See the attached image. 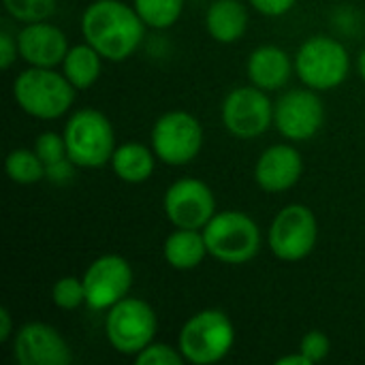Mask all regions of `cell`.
Masks as SVG:
<instances>
[{
    "instance_id": "obj_1",
    "label": "cell",
    "mask_w": 365,
    "mask_h": 365,
    "mask_svg": "<svg viewBox=\"0 0 365 365\" xmlns=\"http://www.w3.org/2000/svg\"><path fill=\"white\" fill-rule=\"evenodd\" d=\"M145 24L135 11L120 0H94L81 15V34L105 60L124 62L141 45Z\"/></svg>"
},
{
    "instance_id": "obj_2",
    "label": "cell",
    "mask_w": 365,
    "mask_h": 365,
    "mask_svg": "<svg viewBox=\"0 0 365 365\" xmlns=\"http://www.w3.org/2000/svg\"><path fill=\"white\" fill-rule=\"evenodd\" d=\"M75 88L56 68L28 66L13 81V98L17 107L34 120H58L68 113L75 103Z\"/></svg>"
},
{
    "instance_id": "obj_3",
    "label": "cell",
    "mask_w": 365,
    "mask_h": 365,
    "mask_svg": "<svg viewBox=\"0 0 365 365\" xmlns=\"http://www.w3.org/2000/svg\"><path fill=\"white\" fill-rule=\"evenodd\" d=\"M62 135L71 163L81 169H101L109 165L118 148L113 124L94 107H83L71 113Z\"/></svg>"
},
{
    "instance_id": "obj_4",
    "label": "cell",
    "mask_w": 365,
    "mask_h": 365,
    "mask_svg": "<svg viewBox=\"0 0 365 365\" xmlns=\"http://www.w3.org/2000/svg\"><path fill=\"white\" fill-rule=\"evenodd\" d=\"M235 344V327L218 308L195 312L180 329L178 349L184 359L195 365H214L222 361Z\"/></svg>"
},
{
    "instance_id": "obj_5",
    "label": "cell",
    "mask_w": 365,
    "mask_h": 365,
    "mask_svg": "<svg viewBox=\"0 0 365 365\" xmlns=\"http://www.w3.org/2000/svg\"><path fill=\"white\" fill-rule=\"evenodd\" d=\"M203 237L210 257L227 265L250 263L261 252V229L244 212L225 210L205 225Z\"/></svg>"
},
{
    "instance_id": "obj_6",
    "label": "cell",
    "mask_w": 365,
    "mask_h": 365,
    "mask_svg": "<svg viewBox=\"0 0 365 365\" xmlns=\"http://www.w3.org/2000/svg\"><path fill=\"white\" fill-rule=\"evenodd\" d=\"M295 73L304 86L325 92L342 86L351 71V56L346 47L325 34L310 36L295 53Z\"/></svg>"
},
{
    "instance_id": "obj_7",
    "label": "cell",
    "mask_w": 365,
    "mask_h": 365,
    "mask_svg": "<svg viewBox=\"0 0 365 365\" xmlns=\"http://www.w3.org/2000/svg\"><path fill=\"white\" fill-rule=\"evenodd\" d=\"M156 331L158 317L145 299L128 295L107 310L105 336L111 349L120 355H139L150 342H154Z\"/></svg>"
},
{
    "instance_id": "obj_8",
    "label": "cell",
    "mask_w": 365,
    "mask_h": 365,
    "mask_svg": "<svg viewBox=\"0 0 365 365\" xmlns=\"http://www.w3.org/2000/svg\"><path fill=\"white\" fill-rule=\"evenodd\" d=\"M205 133L201 122L184 111V109H171L163 113L150 135V145L156 152L158 160L169 167H184L192 163L201 150H203Z\"/></svg>"
},
{
    "instance_id": "obj_9",
    "label": "cell",
    "mask_w": 365,
    "mask_h": 365,
    "mask_svg": "<svg viewBox=\"0 0 365 365\" xmlns=\"http://www.w3.org/2000/svg\"><path fill=\"white\" fill-rule=\"evenodd\" d=\"M319 240V222L308 205H284L267 229L272 255L284 263H297L312 255Z\"/></svg>"
},
{
    "instance_id": "obj_10",
    "label": "cell",
    "mask_w": 365,
    "mask_h": 365,
    "mask_svg": "<svg viewBox=\"0 0 365 365\" xmlns=\"http://www.w3.org/2000/svg\"><path fill=\"white\" fill-rule=\"evenodd\" d=\"M225 128L237 139H257L274 124V103L257 86L233 88L220 107Z\"/></svg>"
},
{
    "instance_id": "obj_11",
    "label": "cell",
    "mask_w": 365,
    "mask_h": 365,
    "mask_svg": "<svg viewBox=\"0 0 365 365\" xmlns=\"http://www.w3.org/2000/svg\"><path fill=\"white\" fill-rule=\"evenodd\" d=\"M163 212L175 229L203 231L216 216V197L205 182L197 178H182L165 190Z\"/></svg>"
},
{
    "instance_id": "obj_12",
    "label": "cell",
    "mask_w": 365,
    "mask_h": 365,
    "mask_svg": "<svg viewBox=\"0 0 365 365\" xmlns=\"http://www.w3.org/2000/svg\"><path fill=\"white\" fill-rule=\"evenodd\" d=\"M133 267L120 255L96 257L83 272L81 280L86 287V306L103 312L113 308L118 302L128 297L133 289Z\"/></svg>"
},
{
    "instance_id": "obj_13",
    "label": "cell",
    "mask_w": 365,
    "mask_h": 365,
    "mask_svg": "<svg viewBox=\"0 0 365 365\" xmlns=\"http://www.w3.org/2000/svg\"><path fill=\"white\" fill-rule=\"evenodd\" d=\"M325 122V105L317 90L297 88L284 92L274 105V124L289 141L312 139Z\"/></svg>"
},
{
    "instance_id": "obj_14",
    "label": "cell",
    "mask_w": 365,
    "mask_h": 365,
    "mask_svg": "<svg viewBox=\"0 0 365 365\" xmlns=\"http://www.w3.org/2000/svg\"><path fill=\"white\" fill-rule=\"evenodd\" d=\"M13 359L19 365H68L73 351L56 327L32 321L15 331Z\"/></svg>"
},
{
    "instance_id": "obj_15",
    "label": "cell",
    "mask_w": 365,
    "mask_h": 365,
    "mask_svg": "<svg viewBox=\"0 0 365 365\" xmlns=\"http://www.w3.org/2000/svg\"><path fill=\"white\" fill-rule=\"evenodd\" d=\"M17 47H19V58L28 66H41V68L62 66L64 56L71 49L66 34L58 26L47 21L26 24L17 32Z\"/></svg>"
},
{
    "instance_id": "obj_16",
    "label": "cell",
    "mask_w": 365,
    "mask_h": 365,
    "mask_svg": "<svg viewBox=\"0 0 365 365\" xmlns=\"http://www.w3.org/2000/svg\"><path fill=\"white\" fill-rule=\"evenodd\" d=\"M304 173V158L289 143L269 145L255 165V182L265 192L291 190Z\"/></svg>"
},
{
    "instance_id": "obj_17",
    "label": "cell",
    "mask_w": 365,
    "mask_h": 365,
    "mask_svg": "<svg viewBox=\"0 0 365 365\" xmlns=\"http://www.w3.org/2000/svg\"><path fill=\"white\" fill-rule=\"evenodd\" d=\"M293 71H295V60H291V56L278 45L257 47L246 62V75L250 83L265 92L284 88Z\"/></svg>"
},
{
    "instance_id": "obj_18",
    "label": "cell",
    "mask_w": 365,
    "mask_h": 365,
    "mask_svg": "<svg viewBox=\"0 0 365 365\" xmlns=\"http://www.w3.org/2000/svg\"><path fill=\"white\" fill-rule=\"evenodd\" d=\"M205 28L214 41L231 45L248 30V11L240 0H214L205 13Z\"/></svg>"
},
{
    "instance_id": "obj_19",
    "label": "cell",
    "mask_w": 365,
    "mask_h": 365,
    "mask_svg": "<svg viewBox=\"0 0 365 365\" xmlns=\"http://www.w3.org/2000/svg\"><path fill=\"white\" fill-rule=\"evenodd\" d=\"M207 244L203 231L197 229H175L167 235L163 244V257L171 269L190 272L197 269L207 257Z\"/></svg>"
},
{
    "instance_id": "obj_20",
    "label": "cell",
    "mask_w": 365,
    "mask_h": 365,
    "mask_svg": "<svg viewBox=\"0 0 365 365\" xmlns=\"http://www.w3.org/2000/svg\"><path fill=\"white\" fill-rule=\"evenodd\" d=\"M156 160H158V156L152 150V145L126 141L115 148L109 165L122 182L143 184L152 178V173L156 169Z\"/></svg>"
},
{
    "instance_id": "obj_21",
    "label": "cell",
    "mask_w": 365,
    "mask_h": 365,
    "mask_svg": "<svg viewBox=\"0 0 365 365\" xmlns=\"http://www.w3.org/2000/svg\"><path fill=\"white\" fill-rule=\"evenodd\" d=\"M103 60L105 58L90 43L83 41L68 49L62 62V73L75 90H88L98 81L103 73Z\"/></svg>"
},
{
    "instance_id": "obj_22",
    "label": "cell",
    "mask_w": 365,
    "mask_h": 365,
    "mask_svg": "<svg viewBox=\"0 0 365 365\" xmlns=\"http://www.w3.org/2000/svg\"><path fill=\"white\" fill-rule=\"evenodd\" d=\"M4 169L11 182L19 186H32L47 178V167L38 158V154L28 148H15L4 158Z\"/></svg>"
},
{
    "instance_id": "obj_23",
    "label": "cell",
    "mask_w": 365,
    "mask_h": 365,
    "mask_svg": "<svg viewBox=\"0 0 365 365\" xmlns=\"http://www.w3.org/2000/svg\"><path fill=\"white\" fill-rule=\"evenodd\" d=\"M184 2L186 0H133V6L148 28L167 30L182 17Z\"/></svg>"
},
{
    "instance_id": "obj_24",
    "label": "cell",
    "mask_w": 365,
    "mask_h": 365,
    "mask_svg": "<svg viewBox=\"0 0 365 365\" xmlns=\"http://www.w3.org/2000/svg\"><path fill=\"white\" fill-rule=\"evenodd\" d=\"M6 13L21 24L47 21L56 13V0H2Z\"/></svg>"
},
{
    "instance_id": "obj_25",
    "label": "cell",
    "mask_w": 365,
    "mask_h": 365,
    "mask_svg": "<svg viewBox=\"0 0 365 365\" xmlns=\"http://www.w3.org/2000/svg\"><path fill=\"white\" fill-rule=\"evenodd\" d=\"M51 302L60 310H77L86 304V287L83 280L77 276H64L58 278L51 287Z\"/></svg>"
},
{
    "instance_id": "obj_26",
    "label": "cell",
    "mask_w": 365,
    "mask_h": 365,
    "mask_svg": "<svg viewBox=\"0 0 365 365\" xmlns=\"http://www.w3.org/2000/svg\"><path fill=\"white\" fill-rule=\"evenodd\" d=\"M34 152L45 163V167H51V165H58L62 160H68L64 135H58V133H51V130H45V133H41L36 137Z\"/></svg>"
},
{
    "instance_id": "obj_27",
    "label": "cell",
    "mask_w": 365,
    "mask_h": 365,
    "mask_svg": "<svg viewBox=\"0 0 365 365\" xmlns=\"http://www.w3.org/2000/svg\"><path fill=\"white\" fill-rule=\"evenodd\" d=\"M135 361L139 365H182L186 359L178 346L154 340L139 355H135Z\"/></svg>"
},
{
    "instance_id": "obj_28",
    "label": "cell",
    "mask_w": 365,
    "mask_h": 365,
    "mask_svg": "<svg viewBox=\"0 0 365 365\" xmlns=\"http://www.w3.org/2000/svg\"><path fill=\"white\" fill-rule=\"evenodd\" d=\"M297 351H302V353L310 359V364L312 365L321 364V361H325V359L329 357L331 342H329V338H327L323 331L312 329V331L304 334V338H302Z\"/></svg>"
},
{
    "instance_id": "obj_29",
    "label": "cell",
    "mask_w": 365,
    "mask_h": 365,
    "mask_svg": "<svg viewBox=\"0 0 365 365\" xmlns=\"http://www.w3.org/2000/svg\"><path fill=\"white\" fill-rule=\"evenodd\" d=\"M19 56V47H17V34L13 36L6 28L0 30V68L9 71L15 60Z\"/></svg>"
},
{
    "instance_id": "obj_30",
    "label": "cell",
    "mask_w": 365,
    "mask_h": 365,
    "mask_svg": "<svg viewBox=\"0 0 365 365\" xmlns=\"http://www.w3.org/2000/svg\"><path fill=\"white\" fill-rule=\"evenodd\" d=\"M297 0H250V4L265 17H282L287 15Z\"/></svg>"
},
{
    "instance_id": "obj_31",
    "label": "cell",
    "mask_w": 365,
    "mask_h": 365,
    "mask_svg": "<svg viewBox=\"0 0 365 365\" xmlns=\"http://www.w3.org/2000/svg\"><path fill=\"white\" fill-rule=\"evenodd\" d=\"M73 167L75 165L71 163V158L62 160L58 165H51V167H47V180H51L53 184H66L73 178Z\"/></svg>"
},
{
    "instance_id": "obj_32",
    "label": "cell",
    "mask_w": 365,
    "mask_h": 365,
    "mask_svg": "<svg viewBox=\"0 0 365 365\" xmlns=\"http://www.w3.org/2000/svg\"><path fill=\"white\" fill-rule=\"evenodd\" d=\"M13 336V317L9 308H0V342H6Z\"/></svg>"
},
{
    "instance_id": "obj_33",
    "label": "cell",
    "mask_w": 365,
    "mask_h": 365,
    "mask_svg": "<svg viewBox=\"0 0 365 365\" xmlns=\"http://www.w3.org/2000/svg\"><path fill=\"white\" fill-rule=\"evenodd\" d=\"M278 365H312L310 364V359L302 353V351H297V353H293V355H284V357H280Z\"/></svg>"
},
{
    "instance_id": "obj_34",
    "label": "cell",
    "mask_w": 365,
    "mask_h": 365,
    "mask_svg": "<svg viewBox=\"0 0 365 365\" xmlns=\"http://www.w3.org/2000/svg\"><path fill=\"white\" fill-rule=\"evenodd\" d=\"M357 66H359V75H361V79L365 81V49L359 53V64H357Z\"/></svg>"
}]
</instances>
